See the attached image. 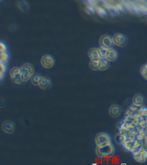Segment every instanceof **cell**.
<instances>
[{
    "instance_id": "obj_1",
    "label": "cell",
    "mask_w": 147,
    "mask_h": 165,
    "mask_svg": "<svg viewBox=\"0 0 147 165\" xmlns=\"http://www.w3.org/2000/svg\"><path fill=\"white\" fill-rule=\"evenodd\" d=\"M96 154L100 157H106V156H110L112 154H114L115 149L114 145L112 143H108L106 144L96 146V149H95Z\"/></svg>"
},
{
    "instance_id": "obj_2",
    "label": "cell",
    "mask_w": 147,
    "mask_h": 165,
    "mask_svg": "<svg viewBox=\"0 0 147 165\" xmlns=\"http://www.w3.org/2000/svg\"><path fill=\"white\" fill-rule=\"evenodd\" d=\"M20 68L23 83L27 82L29 80H30L32 76L35 73V70H34L33 65L29 63H25L21 66Z\"/></svg>"
},
{
    "instance_id": "obj_3",
    "label": "cell",
    "mask_w": 147,
    "mask_h": 165,
    "mask_svg": "<svg viewBox=\"0 0 147 165\" xmlns=\"http://www.w3.org/2000/svg\"><path fill=\"white\" fill-rule=\"evenodd\" d=\"M10 76L11 81L16 84H21L23 83L20 67L12 68L10 72Z\"/></svg>"
},
{
    "instance_id": "obj_4",
    "label": "cell",
    "mask_w": 147,
    "mask_h": 165,
    "mask_svg": "<svg viewBox=\"0 0 147 165\" xmlns=\"http://www.w3.org/2000/svg\"><path fill=\"white\" fill-rule=\"evenodd\" d=\"M95 141L96 146L106 144V143L111 142V141H110V136H108V134L103 132L98 134L96 135V137H95Z\"/></svg>"
},
{
    "instance_id": "obj_5",
    "label": "cell",
    "mask_w": 147,
    "mask_h": 165,
    "mask_svg": "<svg viewBox=\"0 0 147 165\" xmlns=\"http://www.w3.org/2000/svg\"><path fill=\"white\" fill-rule=\"evenodd\" d=\"M41 65L46 69L52 68L55 65V59L50 55H44L41 59Z\"/></svg>"
},
{
    "instance_id": "obj_6",
    "label": "cell",
    "mask_w": 147,
    "mask_h": 165,
    "mask_svg": "<svg viewBox=\"0 0 147 165\" xmlns=\"http://www.w3.org/2000/svg\"><path fill=\"white\" fill-rule=\"evenodd\" d=\"M2 128L3 131L7 134H12L14 132V129H15V125H14V123L12 121H5L2 124Z\"/></svg>"
},
{
    "instance_id": "obj_7",
    "label": "cell",
    "mask_w": 147,
    "mask_h": 165,
    "mask_svg": "<svg viewBox=\"0 0 147 165\" xmlns=\"http://www.w3.org/2000/svg\"><path fill=\"white\" fill-rule=\"evenodd\" d=\"M100 43H101V46L104 47V48H111L113 44H114V41H113V39L110 36L104 35L100 40Z\"/></svg>"
},
{
    "instance_id": "obj_8",
    "label": "cell",
    "mask_w": 147,
    "mask_h": 165,
    "mask_svg": "<svg viewBox=\"0 0 147 165\" xmlns=\"http://www.w3.org/2000/svg\"><path fill=\"white\" fill-rule=\"evenodd\" d=\"M121 108L120 106L116 104L112 105L109 108V114L113 118H117L121 115Z\"/></svg>"
},
{
    "instance_id": "obj_9",
    "label": "cell",
    "mask_w": 147,
    "mask_h": 165,
    "mask_svg": "<svg viewBox=\"0 0 147 165\" xmlns=\"http://www.w3.org/2000/svg\"><path fill=\"white\" fill-rule=\"evenodd\" d=\"M113 41L114 43L118 46H124L126 45V37L124 35H121V34H116L113 37Z\"/></svg>"
},
{
    "instance_id": "obj_10",
    "label": "cell",
    "mask_w": 147,
    "mask_h": 165,
    "mask_svg": "<svg viewBox=\"0 0 147 165\" xmlns=\"http://www.w3.org/2000/svg\"><path fill=\"white\" fill-rule=\"evenodd\" d=\"M51 85H52V83H51L50 79L48 77H42L39 86L42 90H48L50 88Z\"/></svg>"
},
{
    "instance_id": "obj_11",
    "label": "cell",
    "mask_w": 147,
    "mask_h": 165,
    "mask_svg": "<svg viewBox=\"0 0 147 165\" xmlns=\"http://www.w3.org/2000/svg\"><path fill=\"white\" fill-rule=\"evenodd\" d=\"M117 58H118V53H117L116 50H115L113 48L108 49L106 59H107L109 62H114L116 61Z\"/></svg>"
},
{
    "instance_id": "obj_12",
    "label": "cell",
    "mask_w": 147,
    "mask_h": 165,
    "mask_svg": "<svg viewBox=\"0 0 147 165\" xmlns=\"http://www.w3.org/2000/svg\"><path fill=\"white\" fill-rule=\"evenodd\" d=\"M89 57L91 60H101V54H100L99 49L98 48H93L90 50L88 53Z\"/></svg>"
},
{
    "instance_id": "obj_13",
    "label": "cell",
    "mask_w": 147,
    "mask_h": 165,
    "mask_svg": "<svg viewBox=\"0 0 147 165\" xmlns=\"http://www.w3.org/2000/svg\"><path fill=\"white\" fill-rule=\"evenodd\" d=\"M42 76L40 74L34 73V75L33 76H32V78L30 79L32 84L34 85H36V86H37V85L39 86L40 81H41V80H42Z\"/></svg>"
},
{
    "instance_id": "obj_14",
    "label": "cell",
    "mask_w": 147,
    "mask_h": 165,
    "mask_svg": "<svg viewBox=\"0 0 147 165\" xmlns=\"http://www.w3.org/2000/svg\"><path fill=\"white\" fill-rule=\"evenodd\" d=\"M144 98L141 94H136L133 98V104L138 105V106H143Z\"/></svg>"
},
{
    "instance_id": "obj_15",
    "label": "cell",
    "mask_w": 147,
    "mask_h": 165,
    "mask_svg": "<svg viewBox=\"0 0 147 165\" xmlns=\"http://www.w3.org/2000/svg\"><path fill=\"white\" fill-rule=\"evenodd\" d=\"M109 61L106 58H101L100 60V70H107L109 68Z\"/></svg>"
},
{
    "instance_id": "obj_16",
    "label": "cell",
    "mask_w": 147,
    "mask_h": 165,
    "mask_svg": "<svg viewBox=\"0 0 147 165\" xmlns=\"http://www.w3.org/2000/svg\"><path fill=\"white\" fill-rule=\"evenodd\" d=\"M89 66L93 70H99L100 69V60H91Z\"/></svg>"
},
{
    "instance_id": "obj_17",
    "label": "cell",
    "mask_w": 147,
    "mask_h": 165,
    "mask_svg": "<svg viewBox=\"0 0 147 165\" xmlns=\"http://www.w3.org/2000/svg\"><path fill=\"white\" fill-rule=\"evenodd\" d=\"M108 49L107 48H104V47H102L101 48H99V52L100 54H101V58H106V55H107Z\"/></svg>"
},
{
    "instance_id": "obj_18",
    "label": "cell",
    "mask_w": 147,
    "mask_h": 165,
    "mask_svg": "<svg viewBox=\"0 0 147 165\" xmlns=\"http://www.w3.org/2000/svg\"><path fill=\"white\" fill-rule=\"evenodd\" d=\"M141 74L143 76V78L147 80V65H143L141 68Z\"/></svg>"
},
{
    "instance_id": "obj_19",
    "label": "cell",
    "mask_w": 147,
    "mask_h": 165,
    "mask_svg": "<svg viewBox=\"0 0 147 165\" xmlns=\"http://www.w3.org/2000/svg\"><path fill=\"white\" fill-rule=\"evenodd\" d=\"M9 59V55L6 52L1 53V63H6Z\"/></svg>"
},
{
    "instance_id": "obj_20",
    "label": "cell",
    "mask_w": 147,
    "mask_h": 165,
    "mask_svg": "<svg viewBox=\"0 0 147 165\" xmlns=\"http://www.w3.org/2000/svg\"><path fill=\"white\" fill-rule=\"evenodd\" d=\"M6 70H7V68H6V63H1V80H3L4 75H5Z\"/></svg>"
},
{
    "instance_id": "obj_21",
    "label": "cell",
    "mask_w": 147,
    "mask_h": 165,
    "mask_svg": "<svg viewBox=\"0 0 147 165\" xmlns=\"http://www.w3.org/2000/svg\"><path fill=\"white\" fill-rule=\"evenodd\" d=\"M146 65H147V63H146Z\"/></svg>"
}]
</instances>
